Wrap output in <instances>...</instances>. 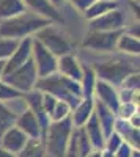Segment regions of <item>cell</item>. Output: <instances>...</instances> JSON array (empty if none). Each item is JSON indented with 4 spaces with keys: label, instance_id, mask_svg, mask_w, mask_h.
I'll return each mask as SVG.
<instances>
[{
    "label": "cell",
    "instance_id": "obj_1",
    "mask_svg": "<svg viewBox=\"0 0 140 157\" xmlns=\"http://www.w3.org/2000/svg\"><path fill=\"white\" fill-rule=\"evenodd\" d=\"M35 90L54 96L57 101L66 102L71 107V110L82 101L80 83L76 82V80H71L68 77H63L58 72H55L52 75H47V77H43V78H38Z\"/></svg>",
    "mask_w": 140,
    "mask_h": 157
},
{
    "label": "cell",
    "instance_id": "obj_2",
    "mask_svg": "<svg viewBox=\"0 0 140 157\" xmlns=\"http://www.w3.org/2000/svg\"><path fill=\"white\" fill-rule=\"evenodd\" d=\"M50 25V22L44 17L36 16L35 13L25 11L19 16L0 22V38L5 39H16L21 41L24 38H32L41 29Z\"/></svg>",
    "mask_w": 140,
    "mask_h": 157
},
{
    "label": "cell",
    "instance_id": "obj_3",
    "mask_svg": "<svg viewBox=\"0 0 140 157\" xmlns=\"http://www.w3.org/2000/svg\"><path fill=\"white\" fill-rule=\"evenodd\" d=\"M91 69L98 80H103L106 83H110L115 88H120L126 77L134 72H138V64L126 60V58L117 57L112 60L95 63Z\"/></svg>",
    "mask_w": 140,
    "mask_h": 157
},
{
    "label": "cell",
    "instance_id": "obj_4",
    "mask_svg": "<svg viewBox=\"0 0 140 157\" xmlns=\"http://www.w3.org/2000/svg\"><path fill=\"white\" fill-rule=\"evenodd\" d=\"M72 132L74 126L71 123V118L50 123L43 138L46 154H49L50 157H65Z\"/></svg>",
    "mask_w": 140,
    "mask_h": 157
},
{
    "label": "cell",
    "instance_id": "obj_5",
    "mask_svg": "<svg viewBox=\"0 0 140 157\" xmlns=\"http://www.w3.org/2000/svg\"><path fill=\"white\" fill-rule=\"evenodd\" d=\"M32 38L36 39L41 46H44L57 58H60L63 55L74 54V47H76L74 43L71 41V38L65 32L60 30L58 27H55V24H50L47 27L41 29Z\"/></svg>",
    "mask_w": 140,
    "mask_h": 157
},
{
    "label": "cell",
    "instance_id": "obj_6",
    "mask_svg": "<svg viewBox=\"0 0 140 157\" xmlns=\"http://www.w3.org/2000/svg\"><path fill=\"white\" fill-rule=\"evenodd\" d=\"M2 80L10 85L13 90H16L18 93H21L22 96L29 91L35 90V85L38 82V74H36V69H35V64L32 61V58L22 64L21 68H18L16 71H13L6 75L2 77Z\"/></svg>",
    "mask_w": 140,
    "mask_h": 157
},
{
    "label": "cell",
    "instance_id": "obj_7",
    "mask_svg": "<svg viewBox=\"0 0 140 157\" xmlns=\"http://www.w3.org/2000/svg\"><path fill=\"white\" fill-rule=\"evenodd\" d=\"M57 57L41 46L36 39L32 38V61L35 64V69L38 74V78H43L47 75H52L57 72Z\"/></svg>",
    "mask_w": 140,
    "mask_h": 157
},
{
    "label": "cell",
    "instance_id": "obj_8",
    "mask_svg": "<svg viewBox=\"0 0 140 157\" xmlns=\"http://www.w3.org/2000/svg\"><path fill=\"white\" fill-rule=\"evenodd\" d=\"M121 32H90L88 30L82 41V46L88 50H95V52H113L117 49V41Z\"/></svg>",
    "mask_w": 140,
    "mask_h": 157
},
{
    "label": "cell",
    "instance_id": "obj_9",
    "mask_svg": "<svg viewBox=\"0 0 140 157\" xmlns=\"http://www.w3.org/2000/svg\"><path fill=\"white\" fill-rule=\"evenodd\" d=\"M124 25H126V17L123 14V11L117 8L90 21L88 30L90 32H121L126 29Z\"/></svg>",
    "mask_w": 140,
    "mask_h": 157
},
{
    "label": "cell",
    "instance_id": "obj_10",
    "mask_svg": "<svg viewBox=\"0 0 140 157\" xmlns=\"http://www.w3.org/2000/svg\"><path fill=\"white\" fill-rule=\"evenodd\" d=\"M27 11L35 13L36 16L47 19L50 24H63V17L60 11L49 2V0H22Z\"/></svg>",
    "mask_w": 140,
    "mask_h": 157
},
{
    "label": "cell",
    "instance_id": "obj_11",
    "mask_svg": "<svg viewBox=\"0 0 140 157\" xmlns=\"http://www.w3.org/2000/svg\"><path fill=\"white\" fill-rule=\"evenodd\" d=\"M32 58V38H24L19 41L16 50L11 54V57L5 61V69H3V75L16 71L18 68H21L22 64H25Z\"/></svg>",
    "mask_w": 140,
    "mask_h": 157
},
{
    "label": "cell",
    "instance_id": "obj_12",
    "mask_svg": "<svg viewBox=\"0 0 140 157\" xmlns=\"http://www.w3.org/2000/svg\"><path fill=\"white\" fill-rule=\"evenodd\" d=\"M57 72L63 77H68L71 80H76L80 83L84 66L74 54H69V55H63L57 60Z\"/></svg>",
    "mask_w": 140,
    "mask_h": 157
},
{
    "label": "cell",
    "instance_id": "obj_13",
    "mask_svg": "<svg viewBox=\"0 0 140 157\" xmlns=\"http://www.w3.org/2000/svg\"><path fill=\"white\" fill-rule=\"evenodd\" d=\"M95 99L99 101L101 104H104V105L109 107L112 112H117V109L120 105L117 88L112 86L110 83L98 80V78H96V83H95Z\"/></svg>",
    "mask_w": 140,
    "mask_h": 157
},
{
    "label": "cell",
    "instance_id": "obj_14",
    "mask_svg": "<svg viewBox=\"0 0 140 157\" xmlns=\"http://www.w3.org/2000/svg\"><path fill=\"white\" fill-rule=\"evenodd\" d=\"M14 126L21 130V132H24L29 138H41V127L38 124V120L32 113V110H29L27 107H25L21 113H18Z\"/></svg>",
    "mask_w": 140,
    "mask_h": 157
},
{
    "label": "cell",
    "instance_id": "obj_15",
    "mask_svg": "<svg viewBox=\"0 0 140 157\" xmlns=\"http://www.w3.org/2000/svg\"><path fill=\"white\" fill-rule=\"evenodd\" d=\"M95 115H96V120L99 123V127L104 134V138H107L112 132H113V126H115V120H117V115L115 112H112L109 107H106L104 104H101L99 101L95 99V109H93Z\"/></svg>",
    "mask_w": 140,
    "mask_h": 157
},
{
    "label": "cell",
    "instance_id": "obj_16",
    "mask_svg": "<svg viewBox=\"0 0 140 157\" xmlns=\"http://www.w3.org/2000/svg\"><path fill=\"white\" fill-rule=\"evenodd\" d=\"M27 140H29V137L24 132H21V130L14 126V127H11L8 132H5L2 135V138H0V146L18 155V152L25 146Z\"/></svg>",
    "mask_w": 140,
    "mask_h": 157
},
{
    "label": "cell",
    "instance_id": "obj_17",
    "mask_svg": "<svg viewBox=\"0 0 140 157\" xmlns=\"http://www.w3.org/2000/svg\"><path fill=\"white\" fill-rule=\"evenodd\" d=\"M93 109H95V98H85L71 110L69 118H71V123H72L74 129L84 127V124L88 121V118L91 116Z\"/></svg>",
    "mask_w": 140,
    "mask_h": 157
},
{
    "label": "cell",
    "instance_id": "obj_18",
    "mask_svg": "<svg viewBox=\"0 0 140 157\" xmlns=\"http://www.w3.org/2000/svg\"><path fill=\"white\" fill-rule=\"evenodd\" d=\"M113 132H117L123 138V141L128 143L132 149H140V132H138V129L129 124V121L117 118L115 126H113Z\"/></svg>",
    "mask_w": 140,
    "mask_h": 157
},
{
    "label": "cell",
    "instance_id": "obj_19",
    "mask_svg": "<svg viewBox=\"0 0 140 157\" xmlns=\"http://www.w3.org/2000/svg\"><path fill=\"white\" fill-rule=\"evenodd\" d=\"M84 132H85V137L88 138V141H90L91 148H96V149H104V134L103 130H101L99 127V123L96 120V115L95 112L91 113V116L88 118V121L84 124Z\"/></svg>",
    "mask_w": 140,
    "mask_h": 157
},
{
    "label": "cell",
    "instance_id": "obj_20",
    "mask_svg": "<svg viewBox=\"0 0 140 157\" xmlns=\"http://www.w3.org/2000/svg\"><path fill=\"white\" fill-rule=\"evenodd\" d=\"M117 8H118L117 0H95V2L85 10L84 16L87 17L88 22H90V21L106 14V13H109L112 10H117Z\"/></svg>",
    "mask_w": 140,
    "mask_h": 157
},
{
    "label": "cell",
    "instance_id": "obj_21",
    "mask_svg": "<svg viewBox=\"0 0 140 157\" xmlns=\"http://www.w3.org/2000/svg\"><path fill=\"white\" fill-rule=\"evenodd\" d=\"M27 11L22 0H0V22Z\"/></svg>",
    "mask_w": 140,
    "mask_h": 157
},
{
    "label": "cell",
    "instance_id": "obj_22",
    "mask_svg": "<svg viewBox=\"0 0 140 157\" xmlns=\"http://www.w3.org/2000/svg\"><path fill=\"white\" fill-rule=\"evenodd\" d=\"M115 50H120L126 55H138L140 54V41H138V38L126 33L123 30L120 38H118V41H117Z\"/></svg>",
    "mask_w": 140,
    "mask_h": 157
},
{
    "label": "cell",
    "instance_id": "obj_23",
    "mask_svg": "<svg viewBox=\"0 0 140 157\" xmlns=\"http://www.w3.org/2000/svg\"><path fill=\"white\" fill-rule=\"evenodd\" d=\"M18 157H46L44 141L41 138H29L25 146L18 152Z\"/></svg>",
    "mask_w": 140,
    "mask_h": 157
},
{
    "label": "cell",
    "instance_id": "obj_24",
    "mask_svg": "<svg viewBox=\"0 0 140 157\" xmlns=\"http://www.w3.org/2000/svg\"><path fill=\"white\" fill-rule=\"evenodd\" d=\"M16 116H18V113L14 110H11L5 102H0V138L11 127H14Z\"/></svg>",
    "mask_w": 140,
    "mask_h": 157
},
{
    "label": "cell",
    "instance_id": "obj_25",
    "mask_svg": "<svg viewBox=\"0 0 140 157\" xmlns=\"http://www.w3.org/2000/svg\"><path fill=\"white\" fill-rule=\"evenodd\" d=\"M69 115H71V107L68 105L66 102L57 101V104H55V107H54L52 113H50V123L66 120V118H69Z\"/></svg>",
    "mask_w": 140,
    "mask_h": 157
},
{
    "label": "cell",
    "instance_id": "obj_26",
    "mask_svg": "<svg viewBox=\"0 0 140 157\" xmlns=\"http://www.w3.org/2000/svg\"><path fill=\"white\" fill-rule=\"evenodd\" d=\"M19 41L16 39H5V38H0V61H6L11 54L16 50Z\"/></svg>",
    "mask_w": 140,
    "mask_h": 157
},
{
    "label": "cell",
    "instance_id": "obj_27",
    "mask_svg": "<svg viewBox=\"0 0 140 157\" xmlns=\"http://www.w3.org/2000/svg\"><path fill=\"white\" fill-rule=\"evenodd\" d=\"M137 112H138V105H137V104H134V102H120V105H118L115 115H117V118H120V120H126V121H128L129 118L134 113H137Z\"/></svg>",
    "mask_w": 140,
    "mask_h": 157
},
{
    "label": "cell",
    "instance_id": "obj_28",
    "mask_svg": "<svg viewBox=\"0 0 140 157\" xmlns=\"http://www.w3.org/2000/svg\"><path fill=\"white\" fill-rule=\"evenodd\" d=\"M22 94L18 93L16 90H13L10 85H6L3 80H0V102H6V101H18L21 99Z\"/></svg>",
    "mask_w": 140,
    "mask_h": 157
},
{
    "label": "cell",
    "instance_id": "obj_29",
    "mask_svg": "<svg viewBox=\"0 0 140 157\" xmlns=\"http://www.w3.org/2000/svg\"><path fill=\"white\" fill-rule=\"evenodd\" d=\"M120 88L134 91V93H138V88H140V75H138V72H134V74L126 77Z\"/></svg>",
    "mask_w": 140,
    "mask_h": 157
},
{
    "label": "cell",
    "instance_id": "obj_30",
    "mask_svg": "<svg viewBox=\"0 0 140 157\" xmlns=\"http://www.w3.org/2000/svg\"><path fill=\"white\" fill-rule=\"evenodd\" d=\"M121 145H123V138H121L117 132H112V134L106 138V141H104V149H106V151H110V152H115Z\"/></svg>",
    "mask_w": 140,
    "mask_h": 157
},
{
    "label": "cell",
    "instance_id": "obj_31",
    "mask_svg": "<svg viewBox=\"0 0 140 157\" xmlns=\"http://www.w3.org/2000/svg\"><path fill=\"white\" fill-rule=\"evenodd\" d=\"M55 104H57V99L54 96H50L47 93H41V105H43L44 112L49 115V120H50V113H52Z\"/></svg>",
    "mask_w": 140,
    "mask_h": 157
},
{
    "label": "cell",
    "instance_id": "obj_32",
    "mask_svg": "<svg viewBox=\"0 0 140 157\" xmlns=\"http://www.w3.org/2000/svg\"><path fill=\"white\" fill-rule=\"evenodd\" d=\"M65 157H80L79 155V145H77V130L76 129H74V132L71 135V140H69V145H68Z\"/></svg>",
    "mask_w": 140,
    "mask_h": 157
},
{
    "label": "cell",
    "instance_id": "obj_33",
    "mask_svg": "<svg viewBox=\"0 0 140 157\" xmlns=\"http://www.w3.org/2000/svg\"><path fill=\"white\" fill-rule=\"evenodd\" d=\"M68 2L71 3V6H72V8H76L77 11H80L82 14H84L85 10H87L88 6H90V5L95 2V0H68Z\"/></svg>",
    "mask_w": 140,
    "mask_h": 157
},
{
    "label": "cell",
    "instance_id": "obj_34",
    "mask_svg": "<svg viewBox=\"0 0 140 157\" xmlns=\"http://www.w3.org/2000/svg\"><path fill=\"white\" fill-rule=\"evenodd\" d=\"M131 154H132V148L128 145V143H124V141H123V145L113 152L115 157H131Z\"/></svg>",
    "mask_w": 140,
    "mask_h": 157
},
{
    "label": "cell",
    "instance_id": "obj_35",
    "mask_svg": "<svg viewBox=\"0 0 140 157\" xmlns=\"http://www.w3.org/2000/svg\"><path fill=\"white\" fill-rule=\"evenodd\" d=\"M128 121H129V124H131L132 127L138 129V127H140V115H138V112H137V113H134Z\"/></svg>",
    "mask_w": 140,
    "mask_h": 157
},
{
    "label": "cell",
    "instance_id": "obj_36",
    "mask_svg": "<svg viewBox=\"0 0 140 157\" xmlns=\"http://www.w3.org/2000/svg\"><path fill=\"white\" fill-rule=\"evenodd\" d=\"M128 2H129V5L132 8V13H134V16L138 22V0H128Z\"/></svg>",
    "mask_w": 140,
    "mask_h": 157
},
{
    "label": "cell",
    "instance_id": "obj_37",
    "mask_svg": "<svg viewBox=\"0 0 140 157\" xmlns=\"http://www.w3.org/2000/svg\"><path fill=\"white\" fill-rule=\"evenodd\" d=\"M101 155H103V149H96V148H91L87 152V157H101Z\"/></svg>",
    "mask_w": 140,
    "mask_h": 157
},
{
    "label": "cell",
    "instance_id": "obj_38",
    "mask_svg": "<svg viewBox=\"0 0 140 157\" xmlns=\"http://www.w3.org/2000/svg\"><path fill=\"white\" fill-rule=\"evenodd\" d=\"M0 157H18V155L10 152V151H6V149H3L2 146H0Z\"/></svg>",
    "mask_w": 140,
    "mask_h": 157
},
{
    "label": "cell",
    "instance_id": "obj_39",
    "mask_svg": "<svg viewBox=\"0 0 140 157\" xmlns=\"http://www.w3.org/2000/svg\"><path fill=\"white\" fill-rule=\"evenodd\" d=\"M49 2H50V3H52V5H54V6H55V8L58 10V8H60V6H61L63 3L66 2V0H49Z\"/></svg>",
    "mask_w": 140,
    "mask_h": 157
},
{
    "label": "cell",
    "instance_id": "obj_40",
    "mask_svg": "<svg viewBox=\"0 0 140 157\" xmlns=\"http://www.w3.org/2000/svg\"><path fill=\"white\" fill-rule=\"evenodd\" d=\"M101 157H115V155H113V152H110V151L103 149V155H101Z\"/></svg>",
    "mask_w": 140,
    "mask_h": 157
},
{
    "label": "cell",
    "instance_id": "obj_41",
    "mask_svg": "<svg viewBox=\"0 0 140 157\" xmlns=\"http://www.w3.org/2000/svg\"><path fill=\"white\" fill-rule=\"evenodd\" d=\"M3 69H5V61H0V80L3 77Z\"/></svg>",
    "mask_w": 140,
    "mask_h": 157
},
{
    "label": "cell",
    "instance_id": "obj_42",
    "mask_svg": "<svg viewBox=\"0 0 140 157\" xmlns=\"http://www.w3.org/2000/svg\"><path fill=\"white\" fill-rule=\"evenodd\" d=\"M131 157H140V151H138V149H132Z\"/></svg>",
    "mask_w": 140,
    "mask_h": 157
}]
</instances>
